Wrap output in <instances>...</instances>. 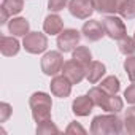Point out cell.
Here are the masks:
<instances>
[{"instance_id":"cell-15","label":"cell","mask_w":135,"mask_h":135,"mask_svg":"<svg viewBox=\"0 0 135 135\" xmlns=\"http://www.w3.org/2000/svg\"><path fill=\"white\" fill-rule=\"evenodd\" d=\"M62 29H64V22H62L60 16H57V15H48L45 18L43 30L48 35H57V33L62 32Z\"/></svg>"},{"instance_id":"cell-25","label":"cell","mask_w":135,"mask_h":135,"mask_svg":"<svg viewBox=\"0 0 135 135\" xmlns=\"http://www.w3.org/2000/svg\"><path fill=\"white\" fill-rule=\"evenodd\" d=\"M124 70L132 83H135V56H129L124 62Z\"/></svg>"},{"instance_id":"cell-29","label":"cell","mask_w":135,"mask_h":135,"mask_svg":"<svg viewBox=\"0 0 135 135\" xmlns=\"http://www.w3.org/2000/svg\"><path fill=\"white\" fill-rule=\"evenodd\" d=\"M124 97H126L127 103L135 105V83H133V84H130V86L124 91Z\"/></svg>"},{"instance_id":"cell-28","label":"cell","mask_w":135,"mask_h":135,"mask_svg":"<svg viewBox=\"0 0 135 135\" xmlns=\"http://www.w3.org/2000/svg\"><path fill=\"white\" fill-rule=\"evenodd\" d=\"M11 114V107L10 103H0V122H5Z\"/></svg>"},{"instance_id":"cell-12","label":"cell","mask_w":135,"mask_h":135,"mask_svg":"<svg viewBox=\"0 0 135 135\" xmlns=\"http://www.w3.org/2000/svg\"><path fill=\"white\" fill-rule=\"evenodd\" d=\"M107 69H105V65L99 60H92L89 65H88V69H86V78L91 84H95L97 81L102 80V76L105 75Z\"/></svg>"},{"instance_id":"cell-17","label":"cell","mask_w":135,"mask_h":135,"mask_svg":"<svg viewBox=\"0 0 135 135\" xmlns=\"http://www.w3.org/2000/svg\"><path fill=\"white\" fill-rule=\"evenodd\" d=\"M124 19H135V0H118V11Z\"/></svg>"},{"instance_id":"cell-16","label":"cell","mask_w":135,"mask_h":135,"mask_svg":"<svg viewBox=\"0 0 135 135\" xmlns=\"http://www.w3.org/2000/svg\"><path fill=\"white\" fill-rule=\"evenodd\" d=\"M19 41L13 37H2L0 38V51H2L3 56L7 57H11V56H16L19 52Z\"/></svg>"},{"instance_id":"cell-26","label":"cell","mask_w":135,"mask_h":135,"mask_svg":"<svg viewBox=\"0 0 135 135\" xmlns=\"http://www.w3.org/2000/svg\"><path fill=\"white\" fill-rule=\"evenodd\" d=\"M122 108H124V102H122V99L118 97V94H116V95H111L110 103H108V110H107V111H110V113H119Z\"/></svg>"},{"instance_id":"cell-14","label":"cell","mask_w":135,"mask_h":135,"mask_svg":"<svg viewBox=\"0 0 135 135\" xmlns=\"http://www.w3.org/2000/svg\"><path fill=\"white\" fill-rule=\"evenodd\" d=\"M29 29H30V24L26 18H13L8 22V30L15 37H26L29 33Z\"/></svg>"},{"instance_id":"cell-18","label":"cell","mask_w":135,"mask_h":135,"mask_svg":"<svg viewBox=\"0 0 135 135\" xmlns=\"http://www.w3.org/2000/svg\"><path fill=\"white\" fill-rule=\"evenodd\" d=\"M24 8V0H3L0 11L7 13L8 16H15L18 13H21Z\"/></svg>"},{"instance_id":"cell-30","label":"cell","mask_w":135,"mask_h":135,"mask_svg":"<svg viewBox=\"0 0 135 135\" xmlns=\"http://www.w3.org/2000/svg\"><path fill=\"white\" fill-rule=\"evenodd\" d=\"M86 133V130H84V127H81L78 122H70V126L65 129V133Z\"/></svg>"},{"instance_id":"cell-3","label":"cell","mask_w":135,"mask_h":135,"mask_svg":"<svg viewBox=\"0 0 135 135\" xmlns=\"http://www.w3.org/2000/svg\"><path fill=\"white\" fill-rule=\"evenodd\" d=\"M103 29H105V35H108L111 40H122L124 37H127V29L122 22L121 18L118 16H107L102 19Z\"/></svg>"},{"instance_id":"cell-9","label":"cell","mask_w":135,"mask_h":135,"mask_svg":"<svg viewBox=\"0 0 135 135\" xmlns=\"http://www.w3.org/2000/svg\"><path fill=\"white\" fill-rule=\"evenodd\" d=\"M72 81L67 78L65 75H60V76H54L51 80V92L56 95V97H60V99H65L69 97L70 92H72Z\"/></svg>"},{"instance_id":"cell-10","label":"cell","mask_w":135,"mask_h":135,"mask_svg":"<svg viewBox=\"0 0 135 135\" xmlns=\"http://www.w3.org/2000/svg\"><path fill=\"white\" fill-rule=\"evenodd\" d=\"M83 35H84V38L86 40H89V41H99V40H102V37L105 35V29H103V24L102 22H99V21H94V19H91V21H88V22H84V26H83Z\"/></svg>"},{"instance_id":"cell-5","label":"cell","mask_w":135,"mask_h":135,"mask_svg":"<svg viewBox=\"0 0 135 135\" xmlns=\"http://www.w3.org/2000/svg\"><path fill=\"white\" fill-rule=\"evenodd\" d=\"M22 46L27 52L30 54H40L43 51H46L48 48V38L45 33H40V32H29L26 37H24V41H22Z\"/></svg>"},{"instance_id":"cell-7","label":"cell","mask_w":135,"mask_h":135,"mask_svg":"<svg viewBox=\"0 0 135 135\" xmlns=\"http://www.w3.org/2000/svg\"><path fill=\"white\" fill-rule=\"evenodd\" d=\"M94 0H70L69 11L78 19H88L94 13Z\"/></svg>"},{"instance_id":"cell-1","label":"cell","mask_w":135,"mask_h":135,"mask_svg":"<svg viewBox=\"0 0 135 135\" xmlns=\"http://www.w3.org/2000/svg\"><path fill=\"white\" fill-rule=\"evenodd\" d=\"M124 122L121 121L116 113L113 114H100L92 119L91 124V132L94 135H118L122 132Z\"/></svg>"},{"instance_id":"cell-27","label":"cell","mask_w":135,"mask_h":135,"mask_svg":"<svg viewBox=\"0 0 135 135\" xmlns=\"http://www.w3.org/2000/svg\"><path fill=\"white\" fill-rule=\"evenodd\" d=\"M65 5H67V0H48V8L49 11H54V13L64 10Z\"/></svg>"},{"instance_id":"cell-19","label":"cell","mask_w":135,"mask_h":135,"mask_svg":"<svg viewBox=\"0 0 135 135\" xmlns=\"http://www.w3.org/2000/svg\"><path fill=\"white\" fill-rule=\"evenodd\" d=\"M94 8L102 15H113L118 11V0H94Z\"/></svg>"},{"instance_id":"cell-4","label":"cell","mask_w":135,"mask_h":135,"mask_svg":"<svg viewBox=\"0 0 135 135\" xmlns=\"http://www.w3.org/2000/svg\"><path fill=\"white\" fill-rule=\"evenodd\" d=\"M64 67V57L59 51H49L41 59V70L48 76H56Z\"/></svg>"},{"instance_id":"cell-23","label":"cell","mask_w":135,"mask_h":135,"mask_svg":"<svg viewBox=\"0 0 135 135\" xmlns=\"http://www.w3.org/2000/svg\"><path fill=\"white\" fill-rule=\"evenodd\" d=\"M37 133L38 135H49V133H59V129L54 126V122L51 119L38 122L37 124Z\"/></svg>"},{"instance_id":"cell-6","label":"cell","mask_w":135,"mask_h":135,"mask_svg":"<svg viewBox=\"0 0 135 135\" xmlns=\"http://www.w3.org/2000/svg\"><path fill=\"white\" fill-rule=\"evenodd\" d=\"M80 40H81V35L76 29H65L59 33L57 37V46H59V51L62 52H70L73 51L78 45H80Z\"/></svg>"},{"instance_id":"cell-21","label":"cell","mask_w":135,"mask_h":135,"mask_svg":"<svg viewBox=\"0 0 135 135\" xmlns=\"http://www.w3.org/2000/svg\"><path fill=\"white\" fill-rule=\"evenodd\" d=\"M100 88H102V89H105L110 95H116V94L119 92L121 83H119V80H118L114 75H111V76H107L105 80H102Z\"/></svg>"},{"instance_id":"cell-22","label":"cell","mask_w":135,"mask_h":135,"mask_svg":"<svg viewBox=\"0 0 135 135\" xmlns=\"http://www.w3.org/2000/svg\"><path fill=\"white\" fill-rule=\"evenodd\" d=\"M118 46L124 56H133L135 54V38H132V37H124L122 40H119Z\"/></svg>"},{"instance_id":"cell-11","label":"cell","mask_w":135,"mask_h":135,"mask_svg":"<svg viewBox=\"0 0 135 135\" xmlns=\"http://www.w3.org/2000/svg\"><path fill=\"white\" fill-rule=\"evenodd\" d=\"M94 108V102L89 95H80L73 100L72 110L76 116H88Z\"/></svg>"},{"instance_id":"cell-24","label":"cell","mask_w":135,"mask_h":135,"mask_svg":"<svg viewBox=\"0 0 135 135\" xmlns=\"http://www.w3.org/2000/svg\"><path fill=\"white\" fill-rule=\"evenodd\" d=\"M124 126H126L127 133L135 135V107L127 108V111H126V118H124Z\"/></svg>"},{"instance_id":"cell-20","label":"cell","mask_w":135,"mask_h":135,"mask_svg":"<svg viewBox=\"0 0 135 135\" xmlns=\"http://www.w3.org/2000/svg\"><path fill=\"white\" fill-rule=\"evenodd\" d=\"M72 59H75L76 62H80L83 67L88 69V65L92 62V54H91L89 48H86V46H76L73 49V57Z\"/></svg>"},{"instance_id":"cell-8","label":"cell","mask_w":135,"mask_h":135,"mask_svg":"<svg viewBox=\"0 0 135 135\" xmlns=\"http://www.w3.org/2000/svg\"><path fill=\"white\" fill-rule=\"evenodd\" d=\"M62 73L69 78L73 84H78V83H81L83 78L86 76V67H83L80 62H76L75 59H72V60L64 62Z\"/></svg>"},{"instance_id":"cell-2","label":"cell","mask_w":135,"mask_h":135,"mask_svg":"<svg viewBox=\"0 0 135 135\" xmlns=\"http://www.w3.org/2000/svg\"><path fill=\"white\" fill-rule=\"evenodd\" d=\"M29 105H30V110H32V118L35 119L37 124L51 119L52 100H51V95H48L46 92L32 94V97L29 100Z\"/></svg>"},{"instance_id":"cell-31","label":"cell","mask_w":135,"mask_h":135,"mask_svg":"<svg viewBox=\"0 0 135 135\" xmlns=\"http://www.w3.org/2000/svg\"><path fill=\"white\" fill-rule=\"evenodd\" d=\"M133 38H135V33H133Z\"/></svg>"},{"instance_id":"cell-13","label":"cell","mask_w":135,"mask_h":135,"mask_svg":"<svg viewBox=\"0 0 135 135\" xmlns=\"http://www.w3.org/2000/svg\"><path fill=\"white\" fill-rule=\"evenodd\" d=\"M91 99H92V102H94V105L95 107H100L102 110H108V103H110V99H111V95L105 91V89H102L100 86L99 88H92L91 91H89V94H88Z\"/></svg>"}]
</instances>
